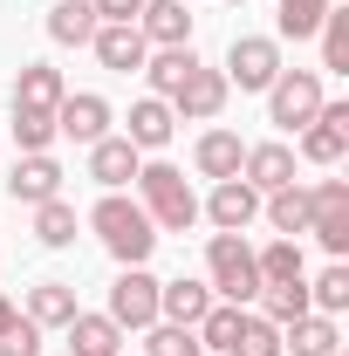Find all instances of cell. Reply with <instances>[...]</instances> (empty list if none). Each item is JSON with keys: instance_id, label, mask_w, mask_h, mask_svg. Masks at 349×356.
Here are the masks:
<instances>
[{"instance_id": "8", "label": "cell", "mask_w": 349, "mask_h": 356, "mask_svg": "<svg viewBox=\"0 0 349 356\" xmlns=\"http://www.w3.org/2000/svg\"><path fill=\"white\" fill-rule=\"evenodd\" d=\"M110 322H117V329H151V322H158V274L124 267V274L110 281Z\"/></svg>"}, {"instance_id": "38", "label": "cell", "mask_w": 349, "mask_h": 356, "mask_svg": "<svg viewBox=\"0 0 349 356\" xmlns=\"http://www.w3.org/2000/svg\"><path fill=\"white\" fill-rule=\"evenodd\" d=\"M14 322H21V309H14V302H7V295H0V336H7V329H14Z\"/></svg>"}, {"instance_id": "31", "label": "cell", "mask_w": 349, "mask_h": 356, "mask_svg": "<svg viewBox=\"0 0 349 356\" xmlns=\"http://www.w3.org/2000/svg\"><path fill=\"white\" fill-rule=\"evenodd\" d=\"M192 62H199V55H192V42H185V48H158V55H144V76H151V89H158V96H172L178 76H185Z\"/></svg>"}, {"instance_id": "6", "label": "cell", "mask_w": 349, "mask_h": 356, "mask_svg": "<svg viewBox=\"0 0 349 356\" xmlns=\"http://www.w3.org/2000/svg\"><path fill=\"white\" fill-rule=\"evenodd\" d=\"M226 96H233V83H226L219 69H206V62H192V69L178 76V89L165 96V103H172V117H192V124H213L219 110H226Z\"/></svg>"}, {"instance_id": "34", "label": "cell", "mask_w": 349, "mask_h": 356, "mask_svg": "<svg viewBox=\"0 0 349 356\" xmlns=\"http://www.w3.org/2000/svg\"><path fill=\"white\" fill-rule=\"evenodd\" d=\"M144 356H206V350H199V336H192V329H178V322H151Z\"/></svg>"}, {"instance_id": "36", "label": "cell", "mask_w": 349, "mask_h": 356, "mask_svg": "<svg viewBox=\"0 0 349 356\" xmlns=\"http://www.w3.org/2000/svg\"><path fill=\"white\" fill-rule=\"evenodd\" d=\"M0 356H42V329H35V322L21 315V322H14V329L0 336Z\"/></svg>"}, {"instance_id": "25", "label": "cell", "mask_w": 349, "mask_h": 356, "mask_svg": "<svg viewBox=\"0 0 349 356\" xmlns=\"http://www.w3.org/2000/svg\"><path fill=\"white\" fill-rule=\"evenodd\" d=\"M254 274H261V288H281V281H308L302 247H295V240H274V247H261V254H254Z\"/></svg>"}, {"instance_id": "24", "label": "cell", "mask_w": 349, "mask_h": 356, "mask_svg": "<svg viewBox=\"0 0 349 356\" xmlns=\"http://www.w3.org/2000/svg\"><path fill=\"white\" fill-rule=\"evenodd\" d=\"M96 28H103V21H96L89 0H55V7H48V42H62V48H83Z\"/></svg>"}, {"instance_id": "40", "label": "cell", "mask_w": 349, "mask_h": 356, "mask_svg": "<svg viewBox=\"0 0 349 356\" xmlns=\"http://www.w3.org/2000/svg\"><path fill=\"white\" fill-rule=\"evenodd\" d=\"M185 7H192V0H185Z\"/></svg>"}, {"instance_id": "15", "label": "cell", "mask_w": 349, "mask_h": 356, "mask_svg": "<svg viewBox=\"0 0 349 356\" xmlns=\"http://www.w3.org/2000/svg\"><path fill=\"white\" fill-rule=\"evenodd\" d=\"M137 165H144V151H137L131 137H96V144H89V178L110 185V192H124L137 178Z\"/></svg>"}, {"instance_id": "28", "label": "cell", "mask_w": 349, "mask_h": 356, "mask_svg": "<svg viewBox=\"0 0 349 356\" xmlns=\"http://www.w3.org/2000/svg\"><path fill=\"white\" fill-rule=\"evenodd\" d=\"M35 240H42V247H69V240H76V206H69V199H42V206H35Z\"/></svg>"}, {"instance_id": "32", "label": "cell", "mask_w": 349, "mask_h": 356, "mask_svg": "<svg viewBox=\"0 0 349 356\" xmlns=\"http://www.w3.org/2000/svg\"><path fill=\"white\" fill-rule=\"evenodd\" d=\"M226 356H281V329L267 315H240V336H233Z\"/></svg>"}, {"instance_id": "3", "label": "cell", "mask_w": 349, "mask_h": 356, "mask_svg": "<svg viewBox=\"0 0 349 356\" xmlns=\"http://www.w3.org/2000/svg\"><path fill=\"white\" fill-rule=\"evenodd\" d=\"M206 288H219L226 302H254L261 295V274H254V247L240 240V233H213L206 240Z\"/></svg>"}, {"instance_id": "17", "label": "cell", "mask_w": 349, "mask_h": 356, "mask_svg": "<svg viewBox=\"0 0 349 356\" xmlns=\"http://www.w3.org/2000/svg\"><path fill=\"white\" fill-rule=\"evenodd\" d=\"M55 137H76V144L110 137V103H103V96H62V110H55Z\"/></svg>"}, {"instance_id": "26", "label": "cell", "mask_w": 349, "mask_h": 356, "mask_svg": "<svg viewBox=\"0 0 349 356\" xmlns=\"http://www.w3.org/2000/svg\"><path fill=\"white\" fill-rule=\"evenodd\" d=\"M267 220H274L281 240L308 233V185H281V192H267Z\"/></svg>"}, {"instance_id": "1", "label": "cell", "mask_w": 349, "mask_h": 356, "mask_svg": "<svg viewBox=\"0 0 349 356\" xmlns=\"http://www.w3.org/2000/svg\"><path fill=\"white\" fill-rule=\"evenodd\" d=\"M89 226H96V240H103L124 267H144V261H151V247H158L151 213H144L137 199H124V192H103V199H96V213H89Z\"/></svg>"}, {"instance_id": "27", "label": "cell", "mask_w": 349, "mask_h": 356, "mask_svg": "<svg viewBox=\"0 0 349 356\" xmlns=\"http://www.w3.org/2000/svg\"><path fill=\"white\" fill-rule=\"evenodd\" d=\"M308 309H315V315H343V309H349V267H343V261L322 267V274L308 281Z\"/></svg>"}, {"instance_id": "5", "label": "cell", "mask_w": 349, "mask_h": 356, "mask_svg": "<svg viewBox=\"0 0 349 356\" xmlns=\"http://www.w3.org/2000/svg\"><path fill=\"white\" fill-rule=\"evenodd\" d=\"M308 233L343 261L349 254V185L343 178H322V185H308Z\"/></svg>"}, {"instance_id": "7", "label": "cell", "mask_w": 349, "mask_h": 356, "mask_svg": "<svg viewBox=\"0 0 349 356\" xmlns=\"http://www.w3.org/2000/svg\"><path fill=\"white\" fill-rule=\"evenodd\" d=\"M226 83L240 89H267L274 76H281V42L274 35H233V48H226V69H219Z\"/></svg>"}, {"instance_id": "39", "label": "cell", "mask_w": 349, "mask_h": 356, "mask_svg": "<svg viewBox=\"0 0 349 356\" xmlns=\"http://www.w3.org/2000/svg\"><path fill=\"white\" fill-rule=\"evenodd\" d=\"M226 7H240V0H226Z\"/></svg>"}, {"instance_id": "4", "label": "cell", "mask_w": 349, "mask_h": 356, "mask_svg": "<svg viewBox=\"0 0 349 356\" xmlns=\"http://www.w3.org/2000/svg\"><path fill=\"white\" fill-rule=\"evenodd\" d=\"M322 103H329V96H322V76H315V69H281V76L267 83V124L308 131Z\"/></svg>"}, {"instance_id": "21", "label": "cell", "mask_w": 349, "mask_h": 356, "mask_svg": "<svg viewBox=\"0 0 349 356\" xmlns=\"http://www.w3.org/2000/svg\"><path fill=\"white\" fill-rule=\"evenodd\" d=\"M69 356H124V329L110 322V315H83L69 322Z\"/></svg>"}, {"instance_id": "13", "label": "cell", "mask_w": 349, "mask_h": 356, "mask_svg": "<svg viewBox=\"0 0 349 356\" xmlns=\"http://www.w3.org/2000/svg\"><path fill=\"white\" fill-rule=\"evenodd\" d=\"M62 69L55 62H21V83H14V110H28V117H55L62 110Z\"/></svg>"}, {"instance_id": "19", "label": "cell", "mask_w": 349, "mask_h": 356, "mask_svg": "<svg viewBox=\"0 0 349 356\" xmlns=\"http://www.w3.org/2000/svg\"><path fill=\"white\" fill-rule=\"evenodd\" d=\"M213 309V288L206 281H158V315L178 329H199V315Z\"/></svg>"}, {"instance_id": "35", "label": "cell", "mask_w": 349, "mask_h": 356, "mask_svg": "<svg viewBox=\"0 0 349 356\" xmlns=\"http://www.w3.org/2000/svg\"><path fill=\"white\" fill-rule=\"evenodd\" d=\"M14 137H21V151H48V144H55V117H28V110H14Z\"/></svg>"}, {"instance_id": "37", "label": "cell", "mask_w": 349, "mask_h": 356, "mask_svg": "<svg viewBox=\"0 0 349 356\" xmlns=\"http://www.w3.org/2000/svg\"><path fill=\"white\" fill-rule=\"evenodd\" d=\"M89 7H96V21H137L144 0H89Z\"/></svg>"}, {"instance_id": "12", "label": "cell", "mask_w": 349, "mask_h": 356, "mask_svg": "<svg viewBox=\"0 0 349 356\" xmlns=\"http://www.w3.org/2000/svg\"><path fill=\"white\" fill-rule=\"evenodd\" d=\"M89 48H96V62H103V69H117V76L144 69V55H151V42L137 35V21H103V28L89 35Z\"/></svg>"}, {"instance_id": "16", "label": "cell", "mask_w": 349, "mask_h": 356, "mask_svg": "<svg viewBox=\"0 0 349 356\" xmlns=\"http://www.w3.org/2000/svg\"><path fill=\"white\" fill-rule=\"evenodd\" d=\"M281 350L295 356H343V329H336V315H295L288 329H281Z\"/></svg>"}, {"instance_id": "10", "label": "cell", "mask_w": 349, "mask_h": 356, "mask_svg": "<svg viewBox=\"0 0 349 356\" xmlns=\"http://www.w3.org/2000/svg\"><path fill=\"white\" fill-rule=\"evenodd\" d=\"M343 151H349V103H322L315 124L302 131V158L308 165H343Z\"/></svg>"}, {"instance_id": "2", "label": "cell", "mask_w": 349, "mask_h": 356, "mask_svg": "<svg viewBox=\"0 0 349 356\" xmlns=\"http://www.w3.org/2000/svg\"><path fill=\"white\" fill-rule=\"evenodd\" d=\"M137 192H144L137 206L151 213L158 233H185V226H199V192L185 185L178 165H165V158H158V165H137Z\"/></svg>"}, {"instance_id": "14", "label": "cell", "mask_w": 349, "mask_h": 356, "mask_svg": "<svg viewBox=\"0 0 349 356\" xmlns=\"http://www.w3.org/2000/svg\"><path fill=\"white\" fill-rule=\"evenodd\" d=\"M137 35L158 48H185L192 42V7L185 0H144L137 7Z\"/></svg>"}, {"instance_id": "29", "label": "cell", "mask_w": 349, "mask_h": 356, "mask_svg": "<svg viewBox=\"0 0 349 356\" xmlns=\"http://www.w3.org/2000/svg\"><path fill=\"white\" fill-rule=\"evenodd\" d=\"M315 35H322V69H336V76H349V7H329Z\"/></svg>"}, {"instance_id": "23", "label": "cell", "mask_w": 349, "mask_h": 356, "mask_svg": "<svg viewBox=\"0 0 349 356\" xmlns=\"http://www.w3.org/2000/svg\"><path fill=\"white\" fill-rule=\"evenodd\" d=\"M240 158H247V144H240L233 131H206L199 151H192V165L213 178V185H219V178H240Z\"/></svg>"}, {"instance_id": "33", "label": "cell", "mask_w": 349, "mask_h": 356, "mask_svg": "<svg viewBox=\"0 0 349 356\" xmlns=\"http://www.w3.org/2000/svg\"><path fill=\"white\" fill-rule=\"evenodd\" d=\"M329 7H336V0H281V14H274V21H281V35H288V42H308V35L322 28V14H329Z\"/></svg>"}, {"instance_id": "20", "label": "cell", "mask_w": 349, "mask_h": 356, "mask_svg": "<svg viewBox=\"0 0 349 356\" xmlns=\"http://www.w3.org/2000/svg\"><path fill=\"white\" fill-rule=\"evenodd\" d=\"M172 131H178V117H172V103L165 96H144V103H131V144L137 151H165L172 144Z\"/></svg>"}, {"instance_id": "9", "label": "cell", "mask_w": 349, "mask_h": 356, "mask_svg": "<svg viewBox=\"0 0 349 356\" xmlns=\"http://www.w3.org/2000/svg\"><path fill=\"white\" fill-rule=\"evenodd\" d=\"M254 213H261V192H254L247 178H219L213 199L199 206V220H213L219 233H247V226H254Z\"/></svg>"}, {"instance_id": "22", "label": "cell", "mask_w": 349, "mask_h": 356, "mask_svg": "<svg viewBox=\"0 0 349 356\" xmlns=\"http://www.w3.org/2000/svg\"><path fill=\"white\" fill-rule=\"evenodd\" d=\"M28 322H35V329H69V322H76V288H69V281L28 288Z\"/></svg>"}, {"instance_id": "18", "label": "cell", "mask_w": 349, "mask_h": 356, "mask_svg": "<svg viewBox=\"0 0 349 356\" xmlns=\"http://www.w3.org/2000/svg\"><path fill=\"white\" fill-rule=\"evenodd\" d=\"M240 172H247V185L267 199V192L295 185V151H288V144H254V151L240 158Z\"/></svg>"}, {"instance_id": "30", "label": "cell", "mask_w": 349, "mask_h": 356, "mask_svg": "<svg viewBox=\"0 0 349 356\" xmlns=\"http://www.w3.org/2000/svg\"><path fill=\"white\" fill-rule=\"evenodd\" d=\"M261 315L274 329H288L295 315H308V281H281V288H261Z\"/></svg>"}, {"instance_id": "11", "label": "cell", "mask_w": 349, "mask_h": 356, "mask_svg": "<svg viewBox=\"0 0 349 356\" xmlns=\"http://www.w3.org/2000/svg\"><path fill=\"white\" fill-rule=\"evenodd\" d=\"M7 199L14 206H42V199H62V165L48 151H21V165L7 178Z\"/></svg>"}]
</instances>
